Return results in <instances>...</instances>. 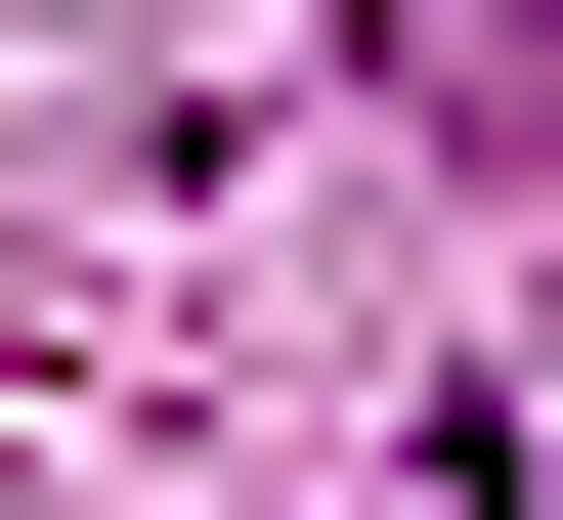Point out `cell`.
<instances>
[]
</instances>
